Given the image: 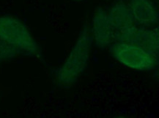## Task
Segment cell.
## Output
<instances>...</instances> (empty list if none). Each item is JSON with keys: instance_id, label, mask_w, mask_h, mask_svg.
I'll return each mask as SVG.
<instances>
[{"instance_id": "6da1fadb", "label": "cell", "mask_w": 159, "mask_h": 118, "mask_svg": "<svg viewBox=\"0 0 159 118\" xmlns=\"http://www.w3.org/2000/svg\"><path fill=\"white\" fill-rule=\"evenodd\" d=\"M93 44L90 30L85 25L79 32L64 63L55 72L59 83L68 86L79 80L89 64Z\"/></svg>"}, {"instance_id": "7a4b0ae2", "label": "cell", "mask_w": 159, "mask_h": 118, "mask_svg": "<svg viewBox=\"0 0 159 118\" xmlns=\"http://www.w3.org/2000/svg\"><path fill=\"white\" fill-rule=\"evenodd\" d=\"M0 39L16 48L20 54L36 57L40 53L39 44L27 26L13 16H0Z\"/></svg>"}, {"instance_id": "3957f363", "label": "cell", "mask_w": 159, "mask_h": 118, "mask_svg": "<svg viewBox=\"0 0 159 118\" xmlns=\"http://www.w3.org/2000/svg\"><path fill=\"white\" fill-rule=\"evenodd\" d=\"M109 49L117 61L130 70L147 72L153 70L158 64V58L134 44L115 42Z\"/></svg>"}, {"instance_id": "277c9868", "label": "cell", "mask_w": 159, "mask_h": 118, "mask_svg": "<svg viewBox=\"0 0 159 118\" xmlns=\"http://www.w3.org/2000/svg\"><path fill=\"white\" fill-rule=\"evenodd\" d=\"M115 42L134 44L151 53L158 58L159 32L158 28L134 25L115 35Z\"/></svg>"}, {"instance_id": "5b68a950", "label": "cell", "mask_w": 159, "mask_h": 118, "mask_svg": "<svg viewBox=\"0 0 159 118\" xmlns=\"http://www.w3.org/2000/svg\"><path fill=\"white\" fill-rule=\"evenodd\" d=\"M93 44L101 50L109 48L115 42V31L110 21L107 11L102 7L95 10L90 31Z\"/></svg>"}, {"instance_id": "8992f818", "label": "cell", "mask_w": 159, "mask_h": 118, "mask_svg": "<svg viewBox=\"0 0 159 118\" xmlns=\"http://www.w3.org/2000/svg\"><path fill=\"white\" fill-rule=\"evenodd\" d=\"M128 5L136 25L150 27L158 23V8L152 0H129Z\"/></svg>"}, {"instance_id": "52a82bcc", "label": "cell", "mask_w": 159, "mask_h": 118, "mask_svg": "<svg viewBox=\"0 0 159 118\" xmlns=\"http://www.w3.org/2000/svg\"><path fill=\"white\" fill-rule=\"evenodd\" d=\"M115 35L136 25L129 7L123 2L114 3L107 11Z\"/></svg>"}, {"instance_id": "ba28073f", "label": "cell", "mask_w": 159, "mask_h": 118, "mask_svg": "<svg viewBox=\"0 0 159 118\" xmlns=\"http://www.w3.org/2000/svg\"><path fill=\"white\" fill-rule=\"evenodd\" d=\"M19 52L0 39V63L11 61L16 58Z\"/></svg>"}, {"instance_id": "9c48e42d", "label": "cell", "mask_w": 159, "mask_h": 118, "mask_svg": "<svg viewBox=\"0 0 159 118\" xmlns=\"http://www.w3.org/2000/svg\"><path fill=\"white\" fill-rule=\"evenodd\" d=\"M117 118H127V117H118Z\"/></svg>"}, {"instance_id": "30bf717a", "label": "cell", "mask_w": 159, "mask_h": 118, "mask_svg": "<svg viewBox=\"0 0 159 118\" xmlns=\"http://www.w3.org/2000/svg\"><path fill=\"white\" fill-rule=\"evenodd\" d=\"M76 1H83V0H76Z\"/></svg>"}]
</instances>
